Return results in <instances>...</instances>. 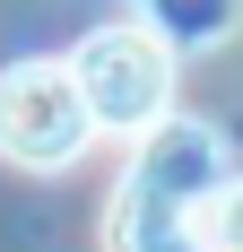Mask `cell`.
Here are the masks:
<instances>
[{"mask_svg":"<svg viewBox=\"0 0 243 252\" xmlns=\"http://www.w3.org/2000/svg\"><path fill=\"white\" fill-rule=\"evenodd\" d=\"M96 139L87 122V96H78L70 61H18V70H0V157L26 165V174H61L78 165Z\"/></svg>","mask_w":243,"mask_h":252,"instance_id":"obj_3","label":"cell"},{"mask_svg":"<svg viewBox=\"0 0 243 252\" xmlns=\"http://www.w3.org/2000/svg\"><path fill=\"white\" fill-rule=\"evenodd\" d=\"M243 0H139V26L156 35V44H217V35H235Z\"/></svg>","mask_w":243,"mask_h":252,"instance_id":"obj_4","label":"cell"},{"mask_svg":"<svg viewBox=\"0 0 243 252\" xmlns=\"http://www.w3.org/2000/svg\"><path fill=\"white\" fill-rule=\"evenodd\" d=\"M217 183H226V139L191 113H165L139 139V157H130V174L113 191L104 244L113 252H209L191 218L217 200Z\"/></svg>","mask_w":243,"mask_h":252,"instance_id":"obj_1","label":"cell"},{"mask_svg":"<svg viewBox=\"0 0 243 252\" xmlns=\"http://www.w3.org/2000/svg\"><path fill=\"white\" fill-rule=\"evenodd\" d=\"M200 244L209 252H243V174L217 183V200L200 209Z\"/></svg>","mask_w":243,"mask_h":252,"instance_id":"obj_5","label":"cell"},{"mask_svg":"<svg viewBox=\"0 0 243 252\" xmlns=\"http://www.w3.org/2000/svg\"><path fill=\"white\" fill-rule=\"evenodd\" d=\"M70 78H78L96 130H130V139H148V130L174 113V44H156L139 18H130V26H96V35L78 44Z\"/></svg>","mask_w":243,"mask_h":252,"instance_id":"obj_2","label":"cell"}]
</instances>
